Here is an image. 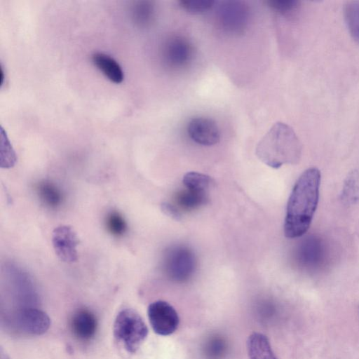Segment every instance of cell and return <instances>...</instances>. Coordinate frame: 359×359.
I'll list each match as a JSON object with an SVG mask.
<instances>
[{
    "mask_svg": "<svg viewBox=\"0 0 359 359\" xmlns=\"http://www.w3.org/2000/svg\"><path fill=\"white\" fill-rule=\"evenodd\" d=\"M299 2L296 0L267 1V4L270 8L282 15H288L295 11L299 6Z\"/></svg>",
    "mask_w": 359,
    "mask_h": 359,
    "instance_id": "7402d4cb",
    "label": "cell"
},
{
    "mask_svg": "<svg viewBox=\"0 0 359 359\" xmlns=\"http://www.w3.org/2000/svg\"><path fill=\"white\" fill-rule=\"evenodd\" d=\"M70 327L75 337L80 340L88 341L95 336L97 321L94 313L90 310L80 309L72 315Z\"/></svg>",
    "mask_w": 359,
    "mask_h": 359,
    "instance_id": "8fae6325",
    "label": "cell"
},
{
    "mask_svg": "<svg viewBox=\"0 0 359 359\" xmlns=\"http://www.w3.org/2000/svg\"><path fill=\"white\" fill-rule=\"evenodd\" d=\"M133 22L141 27H149L154 21L155 8L152 1H138L131 8Z\"/></svg>",
    "mask_w": 359,
    "mask_h": 359,
    "instance_id": "2e32d148",
    "label": "cell"
},
{
    "mask_svg": "<svg viewBox=\"0 0 359 359\" xmlns=\"http://www.w3.org/2000/svg\"><path fill=\"white\" fill-rule=\"evenodd\" d=\"M105 226L108 232L116 237L122 236L127 230L124 217L116 210L108 212L105 217Z\"/></svg>",
    "mask_w": 359,
    "mask_h": 359,
    "instance_id": "d6986e66",
    "label": "cell"
},
{
    "mask_svg": "<svg viewBox=\"0 0 359 359\" xmlns=\"http://www.w3.org/2000/svg\"><path fill=\"white\" fill-rule=\"evenodd\" d=\"M113 332L117 341L128 353H134L147 338L148 328L138 313L132 309H126L116 316Z\"/></svg>",
    "mask_w": 359,
    "mask_h": 359,
    "instance_id": "3957f363",
    "label": "cell"
},
{
    "mask_svg": "<svg viewBox=\"0 0 359 359\" xmlns=\"http://www.w3.org/2000/svg\"><path fill=\"white\" fill-rule=\"evenodd\" d=\"M342 195L343 198L350 203H354L359 198V175L357 172L348 176Z\"/></svg>",
    "mask_w": 359,
    "mask_h": 359,
    "instance_id": "ffe728a7",
    "label": "cell"
},
{
    "mask_svg": "<svg viewBox=\"0 0 359 359\" xmlns=\"http://www.w3.org/2000/svg\"><path fill=\"white\" fill-rule=\"evenodd\" d=\"M182 182L186 188L208 191L213 183L212 179L205 174L189 172L183 177Z\"/></svg>",
    "mask_w": 359,
    "mask_h": 359,
    "instance_id": "ac0fdd59",
    "label": "cell"
},
{
    "mask_svg": "<svg viewBox=\"0 0 359 359\" xmlns=\"http://www.w3.org/2000/svg\"><path fill=\"white\" fill-rule=\"evenodd\" d=\"M162 210L166 215L176 219H179L181 217V212L173 204L164 203L162 205Z\"/></svg>",
    "mask_w": 359,
    "mask_h": 359,
    "instance_id": "cb8c5ba5",
    "label": "cell"
},
{
    "mask_svg": "<svg viewBox=\"0 0 359 359\" xmlns=\"http://www.w3.org/2000/svg\"><path fill=\"white\" fill-rule=\"evenodd\" d=\"M52 243L60 260L68 263L77 260L79 238L71 226L62 225L56 227L53 231Z\"/></svg>",
    "mask_w": 359,
    "mask_h": 359,
    "instance_id": "9c48e42d",
    "label": "cell"
},
{
    "mask_svg": "<svg viewBox=\"0 0 359 359\" xmlns=\"http://www.w3.org/2000/svg\"><path fill=\"white\" fill-rule=\"evenodd\" d=\"M196 259L193 251L184 245H175L165 251L162 266L165 276L178 283L190 279L196 269Z\"/></svg>",
    "mask_w": 359,
    "mask_h": 359,
    "instance_id": "277c9868",
    "label": "cell"
},
{
    "mask_svg": "<svg viewBox=\"0 0 359 359\" xmlns=\"http://www.w3.org/2000/svg\"><path fill=\"white\" fill-rule=\"evenodd\" d=\"M320 172L306 170L296 182L288 199L284 224L287 238L303 236L309 229L319 200Z\"/></svg>",
    "mask_w": 359,
    "mask_h": 359,
    "instance_id": "6da1fadb",
    "label": "cell"
},
{
    "mask_svg": "<svg viewBox=\"0 0 359 359\" xmlns=\"http://www.w3.org/2000/svg\"><path fill=\"white\" fill-rule=\"evenodd\" d=\"M208 201V191L186 188L177 193L173 205L181 212V210L190 211L198 209L205 205Z\"/></svg>",
    "mask_w": 359,
    "mask_h": 359,
    "instance_id": "7c38bea8",
    "label": "cell"
},
{
    "mask_svg": "<svg viewBox=\"0 0 359 359\" xmlns=\"http://www.w3.org/2000/svg\"><path fill=\"white\" fill-rule=\"evenodd\" d=\"M214 3L213 0H180L179 1L181 8L192 14L201 13L210 10Z\"/></svg>",
    "mask_w": 359,
    "mask_h": 359,
    "instance_id": "44dd1931",
    "label": "cell"
},
{
    "mask_svg": "<svg viewBox=\"0 0 359 359\" xmlns=\"http://www.w3.org/2000/svg\"><path fill=\"white\" fill-rule=\"evenodd\" d=\"M94 65L111 81L120 83L124 79L120 65L111 56L103 53H95L92 55Z\"/></svg>",
    "mask_w": 359,
    "mask_h": 359,
    "instance_id": "4fadbf2b",
    "label": "cell"
},
{
    "mask_svg": "<svg viewBox=\"0 0 359 359\" xmlns=\"http://www.w3.org/2000/svg\"><path fill=\"white\" fill-rule=\"evenodd\" d=\"M194 55V46L184 36L172 35L163 45V60L170 69L180 70L187 67L191 62Z\"/></svg>",
    "mask_w": 359,
    "mask_h": 359,
    "instance_id": "8992f818",
    "label": "cell"
},
{
    "mask_svg": "<svg viewBox=\"0 0 359 359\" xmlns=\"http://www.w3.org/2000/svg\"><path fill=\"white\" fill-rule=\"evenodd\" d=\"M217 19L222 29L230 34H240L245 32L249 20V10L241 1L222 2Z\"/></svg>",
    "mask_w": 359,
    "mask_h": 359,
    "instance_id": "52a82bcc",
    "label": "cell"
},
{
    "mask_svg": "<svg viewBox=\"0 0 359 359\" xmlns=\"http://www.w3.org/2000/svg\"><path fill=\"white\" fill-rule=\"evenodd\" d=\"M36 194L41 201L50 208L60 206L63 201V194L53 182L43 180L36 186Z\"/></svg>",
    "mask_w": 359,
    "mask_h": 359,
    "instance_id": "9a60e30c",
    "label": "cell"
},
{
    "mask_svg": "<svg viewBox=\"0 0 359 359\" xmlns=\"http://www.w3.org/2000/svg\"><path fill=\"white\" fill-rule=\"evenodd\" d=\"M187 133L195 142L211 146L219 142L220 132L215 121L206 117L192 118L188 124Z\"/></svg>",
    "mask_w": 359,
    "mask_h": 359,
    "instance_id": "30bf717a",
    "label": "cell"
},
{
    "mask_svg": "<svg viewBox=\"0 0 359 359\" xmlns=\"http://www.w3.org/2000/svg\"><path fill=\"white\" fill-rule=\"evenodd\" d=\"M344 15L351 35L359 44V1H348L344 6Z\"/></svg>",
    "mask_w": 359,
    "mask_h": 359,
    "instance_id": "e0dca14e",
    "label": "cell"
},
{
    "mask_svg": "<svg viewBox=\"0 0 359 359\" xmlns=\"http://www.w3.org/2000/svg\"><path fill=\"white\" fill-rule=\"evenodd\" d=\"M4 320L14 332L31 336L44 334L50 325L48 316L36 307L17 309L6 313Z\"/></svg>",
    "mask_w": 359,
    "mask_h": 359,
    "instance_id": "5b68a950",
    "label": "cell"
},
{
    "mask_svg": "<svg viewBox=\"0 0 359 359\" xmlns=\"http://www.w3.org/2000/svg\"><path fill=\"white\" fill-rule=\"evenodd\" d=\"M247 350L250 359H278L268 338L262 333L253 332L249 336Z\"/></svg>",
    "mask_w": 359,
    "mask_h": 359,
    "instance_id": "5bb4252c",
    "label": "cell"
},
{
    "mask_svg": "<svg viewBox=\"0 0 359 359\" xmlns=\"http://www.w3.org/2000/svg\"><path fill=\"white\" fill-rule=\"evenodd\" d=\"M302 144L288 125L276 123L264 135L256 148V155L264 163L273 168L285 164H296L301 158Z\"/></svg>",
    "mask_w": 359,
    "mask_h": 359,
    "instance_id": "7a4b0ae2",
    "label": "cell"
},
{
    "mask_svg": "<svg viewBox=\"0 0 359 359\" xmlns=\"http://www.w3.org/2000/svg\"><path fill=\"white\" fill-rule=\"evenodd\" d=\"M0 359H10L8 355L1 348Z\"/></svg>",
    "mask_w": 359,
    "mask_h": 359,
    "instance_id": "d4e9b609",
    "label": "cell"
},
{
    "mask_svg": "<svg viewBox=\"0 0 359 359\" xmlns=\"http://www.w3.org/2000/svg\"><path fill=\"white\" fill-rule=\"evenodd\" d=\"M147 314L150 325L157 334L168 336L177 330L180 318L169 303L162 300L152 302L148 306Z\"/></svg>",
    "mask_w": 359,
    "mask_h": 359,
    "instance_id": "ba28073f",
    "label": "cell"
},
{
    "mask_svg": "<svg viewBox=\"0 0 359 359\" xmlns=\"http://www.w3.org/2000/svg\"><path fill=\"white\" fill-rule=\"evenodd\" d=\"M206 348L208 355L217 358L224 353L226 345L220 338H213L209 341Z\"/></svg>",
    "mask_w": 359,
    "mask_h": 359,
    "instance_id": "603a6c76",
    "label": "cell"
}]
</instances>
